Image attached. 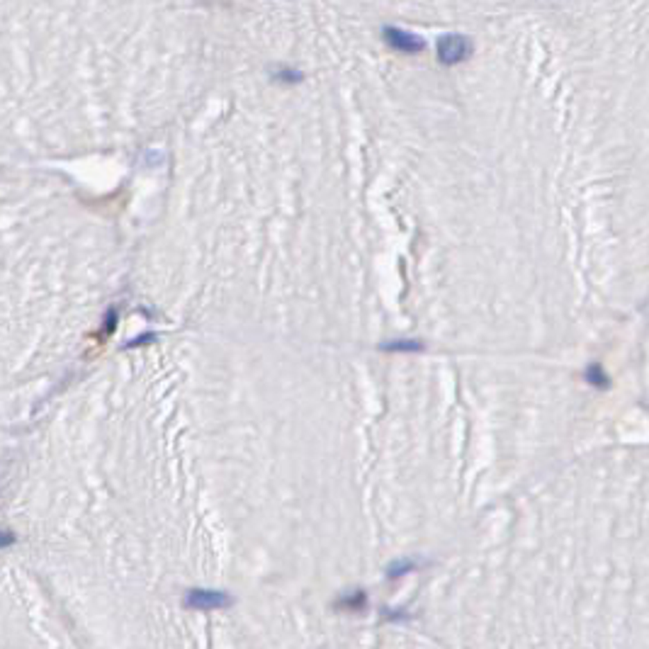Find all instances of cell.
<instances>
[{"instance_id":"4","label":"cell","mask_w":649,"mask_h":649,"mask_svg":"<svg viewBox=\"0 0 649 649\" xmlns=\"http://www.w3.org/2000/svg\"><path fill=\"white\" fill-rule=\"evenodd\" d=\"M382 348H385V351H394V353H419V351H423V343L421 341H389Z\"/></svg>"},{"instance_id":"2","label":"cell","mask_w":649,"mask_h":649,"mask_svg":"<svg viewBox=\"0 0 649 649\" xmlns=\"http://www.w3.org/2000/svg\"><path fill=\"white\" fill-rule=\"evenodd\" d=\"M231 603V596L224 591H212V589H190L185 596V608L197 610H212V608H226Z\"/></svg>"},{"instance_id":"5","label":"cell","mask_w":649,"mask_h":649,"mask_svg":"<svg viewBox=\"0 0 649 649\" xmlns=\"http://www.w3.org/2000/svg\"><path fill=\"white\" fill-rule=\"evenodd\" d=\"M414 566H416L414 562H406V559H404V562H394V564H391L389 569H387V576H389V579H396V576H401V574H406V571H411Z\"/></svg>"},{"instance_id":"8","label":"cell","mask_w":649,"mask_h":649,"mask_svg":"<svg viewBox=\"0 0 649 649\" xmlns=\"http://www.w3.org/2000/svg\"><path fill=\"white\" fill-rule=\"evenodd\" d=\"M362 603H365V593H362V591H357L355 596H346V598L338 600V605H351V608H355V605L360 608Z\"/></svg>"},{"instance_id":"1","label":"cell","mask_w":649,"mask_h":649,"mask_svg":"<svg viewBox=\"0 0 649 649\" xmlns=\"http://www.w3.org/2000/svg\"><path fill=\"white\" fill-rule=\"evenodd\" d=\"M472 51V44L464 35H443L438 40V59L443 64H460Z\"/></svg>"},{"instance_id":"7","label":"cell","mask_w":649,"mask_h":649,"mask_svg":"<svg viewBox=\"0 0 649 649\" xmlns=\"http://www.w3.org/2000/svg\"><path fill=\"white\" fill-rule=\"evenodd\" d=\"M275 78L285 81V83H292V81H302V74H297V71H289V69H278V71H275Z\"/></svg>"},{"instance_id":"6","label":"cell","mask_w":649,"mask_h":649,"mask_svg":"<svg viewBox=\"0 0 649 649\" xmlns=\"http://www.w3.org/2000/svg\"><path fill=\"white\" fill-rule=\"evenodd\" d=\"M586 380H589L591 385H596V387H603L605 382H608V380H605V377H603V372H600V367H598V365H593L589 372H586Z\"/></svg>"},{"instance_id":"3","label":"cell","mask_w":649,"mask_h":649,"mask_svg":"<svg viewBox=\"0 0 649 649\" xmlns=\"http://www.w3.org/2000/svg\"><path fill=\"white\" fill-rule=\"evenodd\" d=\"M382 35L387 37V42H389L394 49L404 51V54H416V51H423V47H425V42L421 40L419 35L399 30V27H385Z\"/></svg>"}]
</instances>
